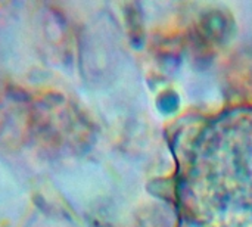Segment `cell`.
<instances>
[{"instance_id":"cell-1","label":"cell","mask_w":252,"mask_h":227,"mask_svg":"<svg viewBox=\"0 0 252 227\" xmlns=\"http://www.w3.org/2000/svg\"><path fill=\"white\" fill-rule=\"evenodd\" d=\"M180 202L192 227H252V112L216 121L196 140Z\"/></svg>"}]
</instances>
